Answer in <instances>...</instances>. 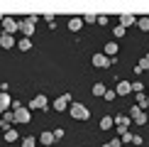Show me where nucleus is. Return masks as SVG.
<instances>
[{
	"mask_svg": "<svg viewBox=\"0 0 149 147\" xmlns=\"http://www.w3.org/2000/svg\"><path fill=\"white\" fill-rule=\"evenodd\" d=\"M137 27L144 29V32H149V17H142V20H137Z\"/></svg>",
	"mask_w": 149,
	"mask_h": 147,
	"instance_id": "4be33fe9",
	"label": "nucleus"
},
{
	"mask_svg": "<svg viewBox=\"0 0 149 147\" xmlns=\"http://www.w3.org/2000/svg\"><path fill=\"white\" fill-rule=\"evenodd\" d=\"M3 29H5V34H12L20 29V22H15L12 17H3Z\"/></svg>",
	"mask_w": 149,
	"mask_h": 147,
	"instance_id": "0eeeda50",
	"label": "nucleus"
},
{
	"mask_svg": "<svg viewBox=\"0 0 149 147\" xmlns=\"http://www.w3.org/2000/svg\"><path fill=\"white\" fill-rule=\"evenodd\" d=\"M132 91H134V93H142V91H144V86H142L139 81H134V83H132Z\"/></svg>",
	"mask_w": 149,
	"mask_h": 147,
	"instance_id": "bb28decb",
	"label": "nucleus"
},
{
	"mask_svg": "<svg viewBox=\"0 0 149 147\" xmlns=\"http://www.w3.org/2000/svg\"><path fill=\"white\" fill-rule=\"evenodd\" d=\"M144 69H149V54H147V57H142V59H139V64L134 66V74H142Z\"/></svg>",
	"mask_w": 149,
	"mask_h": 147,
	"instance_id": "dca6fc26",
	"label": "nucleus"
},
{
	"mask_svg": "<svg viewBox=\"0 0 149 147\" xmlns=\"http://www.w3.org/2000/svg\"><path fill=\"white\" fill-rule=\"evenodd\" d=\"M113 125H115V118H110V115H105V118H100V127H103V130H110Z\"/></svg>",
	"mask_w": 149,
	"mask_h": 147,
	"instance_id": "a211bd4d",
	"label": "nucleus"
},
{
	"mask_svg": "<svg viewBox=\"0 0 149 147\" xmlns=\"http://www.w3.org/2000/svg\"><path fill=\"white\" fill-rule=\"evenodd\" d=\"M39 140H42V145H47V147L56 142V140H54V132H52V130H44V132L39 135Z\"/></svg>",
	"mask_w": 149,
	"mask_h": 147,
	"instance_id": "ddd939ff",
	"label": "nucleus"
},
{
	"mask_svg": "<svg viewBox=\"0 0 149 147\" xmlns=\"http://www.w3.org/2000/svg\"><path fill=\"white\" fill-rule=\"evenodd\" d=\"M81 27H83V17H71L69 20V29L71 32H78Z\"/></svg>",
	"mask_w": 149,
	"mask_h": 147,
	"instance_id": "4468645a",
	"label": "nucleus"
},
{
	"mask_svg": "<svg viewBox=\"0 0 149 147\" xmlns=\"http://www.w3.org/2000/svg\"><path fill=\"white\" fill-rule=\"evenodd\" d=\"M137 106L139 108H147V93H137Z\"/></svg>",
	"mask_w": 149,
	"mask_h": 147,
	"instance_id": "5701e85b",
	"label": "nucleus"
},
{
	"mask_svg": "<svg viewBox=\"0 0 149 147\" xmlns=\"http://www.w3.org/2000/svg\"><path fill=\"white\" fill-rule=\"evenodd\" d=\"M110 64H113V59H108L105 54H93V66L95 69H108Z\"/></svg>",
	"mask_w": 149,
	"mask_h": 147,
	"instance_id": "39448f33",
	"label": "nucleus"
},
{
	"mask_svg": "<svg viewBox=\"0 0 149 147\" xmlns=\"http://www.w3.org/2000/svg\"><path fill=\"white\" fill-rule=\"evenodd\" d=\"M39 108H47V98L44 96H37L32 103H29V110H39Z\"/></svg>",
	"mask_w": 149,
	"mask_h": 147,
	"instance_id": "f8f14e48",
	"label": "nucleus"
},
{
	"mask_svg": "<svg viewBox=\"0 0 149 147\" xmlns=\"http://www.w3.org/2000/svg\"><path fill=\"white\" fill-rule=\"evenodd\" d=\"M15 140H17V130H12V127L5 130V142H15Z\"/></svg>",
	"mask_w": 149,
	"mask_h": 147,
	"instance_id": "6ab92c4d",
	"label": "nucleus"
},
{
	"mask_svg": "<svg viewBox=\"0 0 149 147\" xmlns=\"http://www.w3.org/2000/svg\"><path fill=\"white\" fill-rule=\"evenodd\" d=\"M29 118H32V110H29V108L12 110V123H29Z\"/></svg>",
	"mask_w": 149,
	"mask_h": 147,
	"instance_id": "7ed1b4c3",
	"label": "nucleus"
},
{
	"mask_svg": "<svg viewBox=\"0 0 149 147\" xmlns=\"http://www.w3.org/2000/svg\"><path fill=\"white\" fill-rule=\"evenodd\" d=\"M34 22H37V17H24V20H20V32L24 34V39H29V37L34 34Z\"/></svg>",
	"mask_w": 149,
	"mask_h": 147,
	"instance_id": "f03ea898",
	"label": "nucleus"
},
{
	"mask_svg": "<svg viewBox=\"0 0 149 147\" xmlns=\"http://www.w3.org/2000/svg\"><path fill=\"white\" fill-rule=\"evenodd\" d=\"M113 34H115V37H125V34H127V29L122 27V24H117V27L113 29Z\"/></svg>",
	"mask_w": 149,
	"mask_h": 147,
	"instance_id": "b1692460",
	"label": "nucleus"
},
{
	"mask_svg": "<svg viewBox=\"0 0 149 147\" xmlns=\"http://www.w3.org/2000/svg\"><path fill=\"white\" fill-rule=\"evenodd\" d=\"M147 106H149V96H147Z\"/></svg>",
	"mask_w": 149,
	"mask_h": 147,
	"instance_id": "2f4dec72",
	"label": "nucleus"
},
{
	"mask_svg": "<svg viewBox=\"0 0 149 147\" xmlns=\"http://www.w3.org/2000/svg\"><path fill=\"white\" fill-rule=\"evenodd\" d=\"M105 91H108V88H105L103 83H95V86H93V96H105Z\"/></svg>",
	"mask_w": 149,
	"mask_h": 147,
	"instance_id": "aec40b11",
	"label": "nucleus"
},
{
	"mask_svg": "<svg viewBox=\"0 0 149 147\" xmlns=\"http://www.w3.org/2000/svg\"><path fill=\"white\" fill-rule=\"evenodd\" d=\"M120 145H122V142H120L117 137H115V140H110V142H108V147H120Z\"/></svg>",
	"mask_w": 149,
	"mask_h": 147,
	"instance_id": "7c9ffc66",
	"label": "nucleus"
},
{
	"mask_svg": "<svg viewBox=\"0 0 149 147\" xmlns=\"http://www.w3.org/2000/svg\"><path fill=\"white\" fill-rule=\"evenodd\" d=\"M120 24H122V27H132V24H137V17H134V15H127V12H125V15H120Z\"/></svg>",
	"mask_w": 149,
	"mask_h": 147,
	"instance_id": "9d476101",
	"label": "nucleus"
},
{
	"mask_svg": "<svg viewBox=\"0 0 149 147\" xmlns=\"http://www.w3.org/2000/svg\"><path fill=\"white\" fill-rule=\"evenodd\" d=\"M83 22H88V24H93V22H98V17H95V15H86V17H83Z\"/></svg>",
	"mask_w": 149,
	"mask_h": 147,
	"instance_id": "c756f323",
	"label": "nucleus"
},
{
	"mask_svg": "<svg viewBox=\"0 0 149 147\" xmlns=\"http://www.w3.org/2000/svg\"><path fill=\"white\" fill-rule=\"evenodd\" d=\"M115 93H117V96L132 93V83H130V81H120V83H117V88H115Z\"/></svg>",
	"mask_w": 149,
	"mask_h": 147,
	"instance_id": "1a4fd4ad",
	"label": "nucleus"
},
{
	"mask_svg": "<svg viewBox=\"0 0 149 147\" xmlns=\"http://www.w3.org/2000/svg\"><path fill=\"white\" fill-rule=\"evenodd\" d=\"M17 47H20L22 52H29V49H32V42H29V39H20V42H17Z\"/></svg>",
	"mask_w": 149,
	"mask_h": 147,
	"instance_id": "412c9836",
	"label": "nucleus"
},
{
	"mask_svg": "<svg viewBox=\"0 0 149 147\" xmlns=\"http://www.w3.org/2000/svg\"><path fill=\"white\" fill-rule=\"evenodd\" d=\"M130 120H134L137 125H144V123H147V113L139 106H132V108H130Z\"/></svg>",
	"mask_w": 149,
	"mask_h": 147,
	"instance_id": "20e7f679",
	"label": "nucleus"
},
{
	"mask_svg": "<svg viewBox=\"0 0 149 147\" xmlns=\"http://www.w3.org/2000/svg\"><path fill=\"white\" fill-rule=\"evenodd\" d=\"M132 140H134L132 132H122V135H120V142H132Z\"/></svg>",
	"mask_w": 149,
	"mask_h": 147,
	"instance_id": "a878e982",
	"label": "nucleus"
},
{
	"mask_svg": "<svg viewBox=\"0 0 149 147\" xmlns=\"http://www.w3.org/2000/svg\"><path fill=\"white\" fill-rule=\"evenodd\" d=\"M69 115H71V118H76V120H88V118H91V110L86 108L83 103H71Z\"/></svg>",
	"mask_w": 149,
	"mask_h": 147,
	"instance_id": "f257e3e1",
	"label": "nucleus"
},
{
	"mask_svg": "<svg viewBox=\"0 0 149 147\" xmlns=\"http://www.w3.org/2000/svg\"><path fill=\"white\" fill-rule=\"evenodd\" d=\"M0 47H3V49H12V47H15V39H12V34H0Z\"/></svg>",
	"mask_w": 149,
	"mask_h": 147,
	"instance_id": "9b49d317",
	"label": "nucleus"
},
{
	"mask_svg": "<svg viewBox=\"0 0 149 147\" xmlns=\"http://www.w3.org/2000/svg\"><path fill=\"white\" fill-rule=\"evenodd\" d=\"M69 103H71V93L59 96L56 101H54V110H59V113H61V110H66V108H69Z\"/></svg>",
	"mask_w": 149,
	"mask_h": 147,
	"instance_id": "423d86ee",
	"label": "nucleus"
},
{
	"mask_svg": "<svg viewBox=\"0 0 149 147\" xmlns=\"http://www.w3.org/2000/svg\"><path fill=\"white\" fill-rule=\"evenodd\" d=\"M117 54V42H108V44H105V57H115Z\"/></svg>",
	"mask_w": 149,
	"mask_h": 147,
	"instance_id": "f3484780",
	"label": "nucleus"
},
{
	"mask_svg": "<svg viewBox=\"0 0 149 147\" xmlns=\"http://www.w3.org/2000/svg\"><path fill=\"white\" fill-rule=\"evenodd\" d=\"M54 132V140H61L64 137V130H61V127H56V130H52Z\"/></svg>",
	"mask_w": 149,
	"mask_h": 147,
	"instance_id": "c85d7f7f",
	"label": "nucleus"
},
{
	"mask_svg": "<svg viewBox=\"0 0 149 147\" xmlns=\"http://www.w3.org/2000/svg\"><path fill=\"white\" fill-rule=\"evenodd\" d=\"M8 110H10V93L0 91V113H8Z\"/></svg>",
	"mask_w": 149,
	"mask_h": 147,
	"instance_id": "6e6552de",
	"label": "nucleus"
},
{
	"mask_svg": "<svg viewBox=\"0 0 149 147\" xmlns=\"http://www.w3.org/2000/svg\"><path fill=\"white\" fill-rule=\"evenodd\" d=\"M103 98H108V101H115L117 93H115V91H105V96H103Z\"/></svg>",
	"mask_w": 149,
	"mask_h": 147,
	"instance_id": "cd10ccee",
	"label": "nucleus"
},
{
	"mask_svg": "<svg viewBox=\"0 0 149 147\" xmlns=\"http://www.w3.org/2000/svg\"><path fill=\"white\" fill-rule=\"evenodd\" d=\"M115 125H117V127H127V125H130V118H127L125 113H117V115H115Z\"/></svg>",
	"mask_w": 149,
	"mask_h": 147,
	"instance_id": "2eb2a0df",
	"label": "nucleus"
},
{
	"mask_svg": "<svg viewBox=\"0 0 149 147\" xmlns=\"http://www.w3.org/2000/svg\"><path fill=\"white\" fill-rule=\"evenodd\" d=\"M34 145H37V140L32 137V135H29V137H24V140H22V147H34Z\"/></svg>",
	"mask_w": 149,
	"mask_h": 147,
	"instance_id": "393cba45",
	"label": "nucleus"
}]
</instances>
